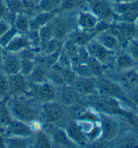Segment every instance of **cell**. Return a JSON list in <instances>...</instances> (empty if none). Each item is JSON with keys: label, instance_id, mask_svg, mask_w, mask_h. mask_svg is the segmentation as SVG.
<instances>
[{"label": "cell", "instance_id": "6da1fadb", "mask_svg": "<svg viewBox=\"0 0 138 148\" xmlns=\"http://www.w3.org/2000/svg\"><path fill=\"white\" fill-rule=\"evenodd\" d=\"M7 105L12 119L30 124L39 119L41 103L28 96L8 97Z\"/></svg>", "mask_w": 138, "mask_h": 148}, {"label": "cell", "instance_id": "7a4b0ae2", "mask_svg": "<svg viewBox=\"0 0 138 148\" xmlns=\"http://www.w3.org/2000/svg\"><path fill=\"white\" fill-rule=\"evenodd\" d=\"M70 119L68 108L57 100L41 103L39 108V120L44 125L63 127Z\"/></svg>", "mask_w": 138, "mask_h": 148}, {"label": "cell", "instance_id": "3957f363", "mask_svg": "<svg viewBox=\"0 0 138 148\" xmlns=\"http://www.w3.org/2000/svg\"><path fill=\"white\" fill-rule=\"evenodd\" d=\"M96 93L106 98H113L132 106L127 97L124 88L112 78L106 75L95 78Z\"/></svg>", "mask_w": 138, "mask_h": 148}, {"label": "cell", "instance_id": "277c9868", "mask_svg": "<svg viewBox=\"0 0 138 148\" xmlns=\"http://www.w3.org/2000/svg\"><path fill=\"white\" fill-rule=\"evenodd\" d=\"M98 116L101 134L100 139L94 143H100L106 146L109 143H113L120 135L121 125L117 116L100 112H98Z\"/></svg>", "mask_w": 138, "mask_h": 148}, {"label": "cell", "instance_id": "5b68a950", "mask_svg": "<svg viewBox=\"0 0 138 148\" xmlns=\"http://www.w3.org/2000/svg\"><path fill=\"white\" fill-rule=\"evenodd\" d=\"M76 14L57 13L51 21L53 37L62 41L66 40L69 34L77 28Z\"/></svg>", "mask_w": 138, "mask_h": 148}, {"label": "cell", "instance_id": "8992f818", "mask_svg": "<svg viewBox=\"0 0 138 148\" xmlns=\"http://www.w3.org/2000/svg\"><path fill=\"white\" fill-rule=\"evenodd\" d=\"M86 9L92 12L100 21L113 23L118 20L112 5L107 0H88Z\"/></svg>", "mask_w": 138, "mask_h": 148}, {"label": "cell", "instance_id": "52a82bcc", "mask_svg": "<svg viewBox=\"0 0 138 148\" xmlns=\"http://www.w3.org/2000/svg\"><path fill=\"white\" fill-rule=\"evenodd\" d=\"M28 96L39 103L57 100V88L49 81L39 84H30Z\"/></svg>", "mask_w": 138, "mask_h": 148}, {"label": "cell", "instance_id": "ba28073f", "mask_svg": "<svg viewBox=\"0 0 138 148\" xmlns=\"http://www.w3.org/2000/svg\"><path fill=\"white\" fill-rule=\"evenodd\" d=\"M85 47L90 57L99 61L108 69H114V61L116 52L104 48L96 41L94 38L86 45Z\"/></svg>", "mask_w": 138, "mask_h": 148}, {"label": "cell", "instance_id": "9c48e42d", "mask_svg": "<svg viewBox=\"0 0 138 148\" xmlns=\"http://www.w3.org/2000/svg\"><path fill=\"white\" fill-rule=\"evenodd\" d=\"M111 4L118 18L117 21L134 23L138 18V0Z\"/></svg>", "mask_w": 138, "mask_h": 148}, {"label": "cell", "instance_id": "30bf717a", "mask_svg": "<svg viewBox=\"0 0 138 148\" xmlns=\"http://www.w3.org/2000/svg\"><path fill=\"white\" fill-rule=\"evenodd\" d=\"M43 129L46 131L50 137L53 147H78V145L69 139L63 127L55 125H44Z\"/></svg>", "mask_w": 138, "mask_h": 148}, {"label": "cell", "instance_id": "8fae6325", "mask_svg": "<svg viewBox=\"0 0 138 148\" xmlns=\"http://www.w3.org/2000/svg\"><path fill=\"white\" fill-rule=\"evenodd\" d=\"M109 30L118 38L121 49L133 37L137 36V30L134 23H129L121 21L113 22Z\"/></svg>", "mask_w": 138, "mask_h": 148}, {"label": "cell", "instance_id": "7c38bea8", "mask_svg": "<svg viewBox=\"0 0 138 148\" xmlns=\"http://www.w3.org/2000/svg\"><path fill=\"white\" fill-rule=\"evenodd\" d=\"M9 97L27 95L30 84L25 76L18 73L8 75Z\"/></svg>", "mask_w": 138, "mask_h": 148}, {"label": "cell", "instance_id": "4fadbf2b", "mask_svg": "<svg viewBox=\"0 0 138 148\" xmlns=\"http://www.w3.org/2000/svg\"><path fill=\"white\" fill-rule=\"evenodd\" d=\"M69 139L78 147L88 146L89 141L80 125L75 119L70 118L63 127Z\"/></svg>", "mask_w": 138, "mask_h": 148}, {"label": "cell", "instance_id": "5bb4252c", "mask_svg": "<svg viewBox=\"0 0 138 148\" xmlns=\"http://www.w3.org/2000/svg\"><path fill=\"white\" fill-rule=\"evenodd\" d=\"M57 100L69 108L81 102L82 98L73 86L65 85L57 88Z\"/></svg>", "mask_w": 138, "mask_h": 148}, {"label": "cell", "instance_id": "9a60e30c", "mask_svg": "<svg viewBox=\"0 0 138 148\" xmlns=\"http://www.w3.org/2000/svg\"><path fill=\"white\" fill-rule=\"evenodd\" d=\"M34 133L27 123L14 119L3 131V134L6 137H30L33 136Z\"/></svg>", "mask_w": 138, "mask_h": 148}, {"label": "cell", "instance_id": "2e32d148", "mask_svg": "<svg viewBox=\"0 0 138 148\" xmlns=\"http://www.w3.org/2000/svg\"><path fill=\"white\" fill-rule=\"evenodd\" d=\"M72 86L82 98L96 94V82L94 77L77 75Z\"/></svg>", "mask_w": 138, "mask_h": 148}, {"label": "cell", "instance_id": "e0dca14e", "mask_svg": "<svg viewBox=\"0 0 138 148\" xmlns=\"http://www.w3.org/2000/svg\"><path fill=\"white\" fill-rule=\"evenodd\" d=\"M98 22L99 20L86 8L76 14V26L80 30L94 32Z\"/></svg>", "mask_w": 138, "mask_h": 148}, {"label": "cell", "instance_id": "ac0fdd59", "mask_svg": "<svg viewBox=\"0 0 138 148\" xmlns=\"http://www.w3.org/2000/svg\"><path fill=\"white\" fill-rule=\"evenodd\" d=\"M20 59L17 53L8 52L4 50L0 68L7 75L20 72Z\"/></svg>", "mask_w": 138, "mask_h": 148}, {"label": "cell", "instance_id": "d6986e66", "mask_svg": "<svg viewBox=\"0 0 138 148\" xmlns=\"http://www.w3.org/2000/svg\"><path fill=\"white\" fill-rule=\"evenodd\" d=\"M94 39L100 45L109 51L117 52V51L121 49V44L118 38L109 29L96 34Z\"/></svg>", "mask_w": 138, "mask_h": 148}, {"label": "cell", "instance_id": "ffe728a7", "mask_svg": "<svg viewBox=\"0 0 138 148\" xmlns=\"http://www.w3.org/2000/svg\"><path fill=\"white\" fill-rule=\"evenodd\" d=\"M136 63L126 51L121 49L115 53L114 69L117 71L129 70L135 68Z\"/></svg>", "mask_w": 138, "mask_h": 148}, {"label": "cell", "instance_id": "44dd1931", "mask_svg": "<svg viewBox=\"0 0 138 148\" xmlns=\"http://www.w3.org/2000/svg\"><path fill=\"white\" fill-rule=\"evenodd\" d=\"M88 0H60L57 13L76 14L86 8Z\"/></svg>", "mask_w": 138, "mask_h": 148}, {"label": "cell", "instance_id": "7402d4cb", "mask_svg": "<svg viewBox=\"0 0 138 148\" xmlns=\"http://www.w3.org/2000/svg\"><path fill=\"white\" fill-rule=\"evenodd\" d=\"M57 12H37L30 17V30H38L41 28L49 23Z\"/></svg>", "mask_w": 138, "mask_h": 148}, {"label": "cell", "instance_id": "603a6c76", "mask_svg": "<svg viewBox=\"0 0 138 148\" xmlns=\"http://www.w3.org/2000/svg\"><path fill=\"white\" fill-rule=\"evenodd\" d=\"M96 34L93 32H87L76 28L69 34L67 39H69L72 42L78 47H85L92 39Z\"/></svg>", "mask_w": 138, "mask_h": 148}, {"label": "cell", "instance_id": "cb8c5ba5", "mask_svg": "<svg viewBox=\"0 0 138 148\" xmlns=\"http://www.w3.org/2000/svg\"><path fill=\"white\" fill-rule=\"evenodd\" d=\"M28 47L30 46L26 34L18 33L10 41L4 50L8 52L17 53L22 49Z\"/></svg>", "mask_w": 138, "mask_h": 148}, {"label": "cell", "instance_id": "d4e9b609", "mask_svg": "<svg viewBox=\"0 0 138 148\" xmlns=\"http://www.w3.org/2000/svg\"><path fill=\"white\" fill-rule=\"evenodd\" d=\"M60 52L54 54H47L43 52H38L35 58V63L48 70L56 63Z\"/></svg>", "mask_w": 138, "mask_h": 148}, {"label": "cell", "instance_id": "484cf974", "mask_svg": "<svg viewBox=\"0 0 138 148\" xmlns=\"http://www.w3.org/2000/svg\"><path fill=\"white\" fill-rule=\"evenodd\" d=\"M32 137L33 136L30 137L5 136V147H32Z\"/></svg>", "mask_w": 138, "mask_h": 148}, {"label": "cell", "instance_id": "4316f807", "mask_svg": "<svg viewBox=\"0 0 138 148\" xmlns=\"http://www.w3.org/2000/svg\"><path fill=\"white\" fill-rule=\"evenodd\" d=\"M32 147L37 148H50L53 147L50 137L46 131L43 129L37 131L32 137Z\"/></svg>", "mask_w": 138, "mask_h": 148}, {"label": "cell", "instance_id": "83f0119b", "mask_svg": "<svg viewBox=\"0 0 138 148\" xmlns=\"http://www.w3.org/2000/svg\"><path fill=\"white\" fill-rule=\"evenodd\" d=\"M30 16L24 13L18 14L14 18L12 26L20 34H26L30 30Z\"/></svg>", "mask_w": 138, "mask_h": 148}, {"label": "cell", "instance_id": "f1b7e54d", "mask_svg": "<svg viewBox=\"0 0 138 148\" xmlns=\"http://www.w3.org/2000/svg\"><path fill=\"white\" fill-rule=\"evenodd\" d=\"M26 79L30 84H39L48 82L47 69L36 65L33 71L26 77Z\"/></svg>", "mask_w": 138, "mask_h": 148}, {"label": "cell", "instance_id": "f546056e", "mask_svg": "<svg viewBox=\"0 0 138 148\" xmlns=\"http://www.w3.org/2000/svg\"><path fill=\"white\" fill-rule=\"evenodd\" d=\"M87 65L92 77L94 78H97L104 75L107 69H108V67L104 66L101 63L91 57H90L88 59Z\"/></svg>", "mask_w": 138, "mask_h": 148}, {"label": "cell", "instance_id": "4dcf8cb0", "mask_svg": "<svg viewBox=\"0 0 138 148\" xmlns=\"http://www.w3.org/2000/svg\"><path fill=\"white\" fill-rule=\"evenodd\" d=\"M7 99L0 100V129L3 131L12 120V115L7 105Z\"/></svg>", "mask_w": 138, "mask_h": 148}, {"label": "cell", "instance_id": "1f68e13d", "mask_svg": "<svg viewBox=\"0 0 138 148\" xmlns=\"http://www.w3.org/2000/svg\"><path fill=\"white\" fill-rule=\"evenodd\" d=\"M60 0H37L36 12H57Z\"/></svg>", "mask_w": 138, "mask_h": 148}, {"label": "cell", "instance_id": "d6a6232c", "mask_svg": "<svg viewBox=\"0 0 138 148\" xmlns=\"http://www.w3.org/2000/svg\"><path fill=\"white\" fill-rule=\"evenodd\" d=\"M47 79L50 83L57 88L66 85L60 71L54 67H52L47 70Z\"/></svg>", "mask_w": 138, "mask_h": 148}, {"label": "cell", "instance_id": "836d02e7", "mask_svg": "<svg viewBox=\"0 0 138 148\" xmlns=\"http://www.w3.org/2000/svg\"><path fill=\"white\" fill-rule=\"evenodd\" d=\"M10 16V24L12 25L14 18L18 14L24 13L21 0H5Z\"/></svg>", "mask_w": 138, "mask_h": 148}, {"label": "cell", "instance_id": "e575fe53", "mask_svg": "<svg viewBox=\"0 0 138 148\" xmlns=\"http://www.w3.org/2000/svg\"><path fill=\"white\" fill-rule=\"evenodd\" d=\"M38 31L39 36H40V52H41L44 49L45 45L47 44V42L53 38V31L51 25V22L43 26V27L41 28Z\"/></svg>", "mask_w": 138, "mask_h": 148}, {"label": "cell", "instance_id": "d590c367", "mask_svg": "<svg viewBox=\"0 0 138 148\" xmlns=\"http://www.w3.org/2000/svg\"><path fill=\"white\" fill-rule=\"evenodd\" d=\"M113 146L116 147H138V143L133 137L129 135H123L118 137L113 141Z\"/></svg>", "mask_w": 138, "mask_h": 148}, {"label": "cell", "instance_id": "8d00e7d4", "mask_svg": "<svg viewBox=\"0 0 138 148\" xmlns=\"http://www.w3.org/2000/svg\"><path fill=\"white\" fill-rule=\"evenodd\" d=\"M64 41L60 40L53 37L45 45L44 49L41 52L47 54H54L60 52L62 50Z\"/></svg>", "mask_w": 138, "mask_h": 148}, {"label": "cell", "instance_id": "74e56055", "mask_svg": "<svg viewBox=\"0 0 138 148\" xmlns=\"http://www.w3.org/2000/svg\"><path fill=\"white\" fill-rule=\"evenodd\" d=\"M122 49L126 51L133 60L138 62V36L129 40Z\"/></svg>", "mask_w": 138, "mask_h": 148}, {"label": "cell", "instance_id": "f35d334b", "mask_svg": "<svg viewBox=\"0 0 138 148\" xmlns=\"http://www.w3.org/2000/svg\"><path fill=\"white\" fill-rule=\"evenodd\" d=\"M9 97L8 75L0 68V100H5Z\"/></svg>", "mask_w": 138, "mask_h": 148}, {"label": "cell", "instance_id": "ab89813d", "mask_svg": "<svg viewBox=\"0 0 138 148\" xmlns=\"http://www.w3.org/2000/svg\"><path fill=\"white\" fill-rule=\"evenodd\" d=\"M121 119H123L133 129L138 131V114L131 111L127 110Z\"/></svg>", "mask_w": 138, "mask_h": 148}, {"label": "cell", "instance_id": "60d3db41", "mask_svg": "<svg viewBox=\"0 0 138 148\" xmlns=\"http://www.w3.org/2000/svg\"><path fill=\"white\" fill-rule=\"evenodd\" d=\"M19 32L16 30V28L12 26L3 35L0 37V46L5 49L10 41L14 38V37Z\"/></svg>", "mask_w": 138, "mask_h": 148}, {"label": "cell", "instance_id": "b9f144b4", "mask_svg": "<svg viewBox=\"0 0 138 148\" xmlns=\"http://www.w3.org/2000/svg\"><path fill=\"white\" fill-rule=\"evenodd\" d=\"M38 52H40V51L32 48V47H28L19 51V52L17 53V54L20 60L34 61L37 53Z\"/></svg>", "mask_w": 138, "mask_h": 148}, {"label": "cell", "instance_id": "7bdbcfd3", "mask_svg": "<svg viewBox=\"0 0 138 148\" xmlns=\"http://www.w3.org/2000/svg\"><path fill=\"white\" fill-rule=\"evenodd\" d=\"M36 63L34 61L31 60H20V73L26 77L29 75L30 73L33 71Z\"/></svg>", "mask_w": 138, "mask_h": 148}, {"label": "cell", "instance_id": "ee69618b", "mask_svg": "<svg viewBox=\"0 0 138 148\" xmlns=\"http://www.w3.org/2000/svg\"><path fill=\"white\" fill-rule=\"evenodd\" d=\"M26 36L29 40L30 47L40 51L41 40L38 30H29Z\"/></svg>", "mask_w": 138, "mask_h": 148}, {"label": "cell", "instance_id": "f6af8a7d", "mask_svg": "<svg viewBox=\"0 0 138 148\" xmlns=\"http://www.w3.org/2000/svg\"><path fill=\"white\" fill-rule=\"evenodd\" d=\"M71 69L78 76L82 77H92L87 63H81V64H75L71 65Z\"/></svg>", "mask_w": 138, "mask_h": 148}, {"label": "cell", "instance_id": "bcb514c9", "mask_svg": "<svg viewBox=\"0 0 138 148\" xmlns=\"http://www.w3.org/2000/svg\"><path fill=\"white\" fill-rule=\"evenodd\" d=\"M127 97L132 106H138V84L128 90Z\"/></svg>", "mask_w": 138, "mask_h": 148}, {"label": "cell", "instance_id": "7dc6e473", "mask_svg": "<svg viewBox=\"0 0 138 148\" xmlns=\"http://www.w3.org/2000/svg\"><path fill=\"white\" fill-rule=\"evenodd\" d=\"M0 20H5L10 24V16L5 0H0Z\"/></svg>", "mask_w": 138, "mask_h": 148}, {"label": "cell", "instance_id": "c3c4849f", "mask_svg": "<svg viewBox=\"0 0 138 148\" xmlns=\"http://www.w3.org/2000/svg\"><path fill=\"white\" fill-rule=\"evenodd\" d=\"M11 26L12 25L8 22L3 20H0V37L3 35Z\"/></svg>", "mask_w": 138, "mask_h": 148}, {"label": "cell", "instance_id": "681fc988", "mask_svg": "<svg viewBox=\"0 0 138 148\" xmlns=\"http://www.w3.org/2000/svg\"><path fill=\"white\" fill-rule=\"evenodd\" d=\"M107 1H109L111 3H124V2L134 1V0H107Z\"/></svg>", "mask_w": 138, "mask_h": 148}, {"label": "cell", "instance_id": "f907efd6", "mask_svg": "<svg viewBox=\"0 0 138 148\" xmlns=\"http://www.w3.org/2000/svg\"><path fill=\"white\" fill-rule=\"evenodd\" d=\"M3 53H4V49L3 48V47H1V46H0V63H1L2 59H3Z\"/></svg>", "mask_w": 138, "mask_h": 148}, {"label": "cell", "instance_id": "816d5d0a", "mask_svg": "<svg viewBox=\"0 0 138 148\" xmlns=\"http://www.w3.org/2000/svg\"><path fill=\"white\" fill-rule=\"evenodd\" d=\"M134 24H135V28H136V30H137V36H138V18H137V20H135Z\"/></svg>", "mask_w": 138, "mask_h": 148}, {"label": "cell", "instance_id": "f5cc1de1", "mask_svg": "<svg viewBox=\"0 0 138 148\" xmlns=\"http://www.w3.org/2000/svg\"><path fill=\"white\" fill-rule=\"evenodd\" d=\"M136 71H137V77H138V66L136 67Z\"/></svg>", "mask_w": 138, "mask_h": 148}, {"label": "cell", "instance_id": "db71d44e", "mask_svg": "<svg viewBox=\"0 0 138 148\" xmlns=\"http://www.w3.org/2000/svg\"><path fill=\"white\" fill-rule=\"evenodd\" d=\"M28 1H37V0H28Z\"/></svg>", "mask_w": 138, "mask_h": 148}]
</instances>
